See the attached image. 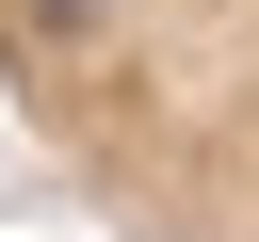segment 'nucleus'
I'll return each mask as SVG.
<instances>
[{
	"mask_svg": "<svg viewBox=\"0 0 259 242\" xmlns=\"http://www.w3.org/2000/svg\"><path fill=\"white\" fill-rule=\"evenodd\" d=\"M0 113L113 242H259V0H0Z\"/></svg>",
	"mask_w": 259,
	"mask_h": 242,
	"instance_id": "1",
	"label": "nucleus"
}]
</instances>
